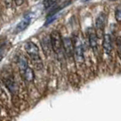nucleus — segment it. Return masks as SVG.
I'll return each instance as SVG.
<instances>
[{"mask_svg":"<svg viewBox=\"0 0 121 121\" xmlns=\"http://www.w3.org/2000/svg\"><path fill=\"white\" fill-rule=\"evenodd\" d=\"M25 49L26 51V53L30 56L32 63L34 65L35 68L36 69H40L42 67V60L39 56V49L36 47L34 43L27 42L25 45Z\"/></svg>","mask_w":121,"mask_h":121,"instance_id":"f257e3e1","label":"nucleus"},{"mask_svg":"<svg viewBox=\"0 0 121 121\" xmlns=\"http://www.w3.org/2000/svg\"><path fill=\"white\" fill-rule=\"evenodd\" d=\"M50 40L52 45V49L57 55H60L63 51V40L58 31H52L50 34Z\"/></svg>","mask_w":121,"mask_h":121,"instance_id":"f03ea898","label":"nucleus"},{"mask_svg":"<svg viewBox=\"0 0 121 121\" xmlns=\"http://www.w3.org/2000/svg\"><path fill=\"white\" fill-rule=\"evenodd\" d=\"M73 44H74V56H75V59L78 64L81 65L84 62V49H83L82 43H81L78 37H76Z\"/></svg>","mask_w":121,"mask_h":121,"instance_id":"7ed1b4c3","label":"nucleus"},{"mask_svg":"<svg viewBox=\"0 0 121 121\" xmlns=\"http://www.w3.org/2000/svg\"><path fill=\"white\" fill-rule=\"evenodd\" d=\"M106 22H107V15L105 13H100L96 19V34L97 38H102L103 35H105L104 31H105Z\"/></svg>","mask_w":121,"mask_h":121,"instance_id":"20e7f679","label":"nucleus"},{"mask_svg":"<svg viewBox=\"0 0 121 121\" xmlns=\"http://www.w3.org/2000/svg\"><path fill=\"white\" fill-rule=\"evenodd\" d=\"M63 48L68 57H72L74 56V44L69 37H64L63 39Z\"/></svg>","mask_w":121,"mask_h":121,"instance_id":"39448f33","label":"nucleus"},{"mask_svg":"<svg viewBox=\"0 0 121 121\" xmlns=\"http://www.w3.org/2000/svg\"><path fill=\"white\" fill-rule=\"evenodd\" d=\"M41 48L44 52V54L47 56H49L52 52V45H51V40L50 36H44L41 39Z\"/></svg>","mask_w":121,"mask_h":121,"instance_id":"423d86ee","label":"nucleus"},{"mask_svg":"<svg viewBox=\"0 0 121 121\" xmlns=\"http://www.w3.org/2000/svg\"><path fill=\"white\" fill-rule=\"evenodd\" d=\"M103 48L107 54L111 53L113 49V45H112V39L109 34H105L103 37Z\"/></svg>","mask_w":121,"mask_h":121,"instance_id":"0eeeda50","label":"nucleus"},{"mask_svg":"<svg viewBox=\"0 0 121 121\" xmlns=\"http://www.w3.org/2000/svg\"><path fill=\"white\" fill-rule=\"evenodd\" d=\"M88 40H89V44L90 47L94 51H97V36L96 34V31L93 29H89L88 30Z\"/></svg>","mask_w":121,"mask_h":121,"instance_id":"6e6552de","label":"nucleus"},{"mask_svg":"<svg viewBox=\"0 0 121 121\" xmlns=\"http://www.w3.org/2000/svg\"><path fill=\"white\" fill-rule=\"evenodd\" d=\"M31 22V17L28 15V16H26L19 23L17 24V26H16V31L17 32H22L24 31L28 26L30 24Z\"/></svg>","mask_w":121,"mask_h":121,"instance_id":"1a4fd4ad","label":"nucleus"},{"mask_svg":"<svg viewBox=\"0 0 121 121\" xmlns=\"http://www.w3.org/2000/svg\"><path fill=\"white\" fill-rule=\"evenodd\" d=\"M5 84H6V87L10 90V92H12L13 94H17V93L18 86L12 78H7V79L5 80Z\"/></svg>","mask_w":121,"mask_h":121,"instance_id":"9d476101","label":"nucleus"},{"mask_svg":"<svg viewBox=\"0 0 121 121\" xmlns=\"http://www.w3.org/2000/svg\"><path fill=\"white\" fill-rule=\"evenodd\" d=\"M23 76H24V78L26 80V81H33L34 78H35V74H34V71L33 69L30 68V67H27L24 72L22 73Z\"/></svg>","mask_w":121,"mask_h":121,"instance_id":"9b49d317","label":"nucleus"},{"mask_svg":"<svg viewBox=\"0 0 121 121\" xmlns=\"http://www.w3.org/2000/svg\"><path fill=\"white\" fill-rule=\"evenodd\" d=\"M18 66H19V68H20V71L21 73H23L28 67V64H27V60H26V58L23 56H21L20 57H19V59H18Z\"/></svg>","mask_w":121,"mask_h":121,"instance_id":"f8f14e48","label":"nucleus"},{"mask_svg":"<svg viewBox=\"0 0 121 121\" xmlns=\"http://www.w3.org/2000/svg\"><path fill=\"white\" fill-rule=\"evenodd\" d=\"M115 17L117 22H121V5H117L116 6Z\"/></svg>","mask_w":121,"mask_h":121,"instance_id":"ddd939ff","label":"nucleus"},{"mask_svg":"<svg viewBox=\"0 0 121 121\" xmlns=\"http://www.w3.org/2000/svg\"><path fill=\"white\" fill-rule=\"evenodd\" d=\"M116 45H117V50L119 56H121V36H117L116 39Z\"/></svg>","mask_w":121,"mask_h":121,"instance_id":"4468645a","label":"nucleus"},{"mask_svg":"<svg viewBox=\"0 0 121 121\" xmlns=\"http://www.w3.org/2000/svg\"><path fill=\"white\" fill-rule=\"evenodd\" d=\"M53 4H54V0H45V1H44V6H45L46 8L51 6Z\"/></svg>","mask_w":121,"mask_h":121,"instance_id":"2eb2a0df","label":"nucleus"},{"mask_svg":"<svg viewBox=\"0 0 121 121\" xmlns=\"http://www.w3.org/2000/svg\"><path fill=\"white\" fill-rule=\"evenodd\" d=\"M15 2H16V4H17V6H21V5L23 4L24 0H15Z\"/></svg>","mask_w":121,"mask_h":121,"instance_id":"dca6fc26","label":"nucleus"},{"mask_svg":"<svg viewBox=\"0 0 121 121\" xmlns=\"http://www.w3.org/2000/svg\"><path fill=\"white\" fill-rule=\"evenodd\" d=\"M2 57H3V56H1V55H0V61L2 60Z\"/></svg>","mask_w":121,"mask_h":121,"instance_id":"f3484780","label":"nucleus"},{"mask_svg":"<svg viewBox=\"0 0 121 121\" xmlns=\"http://www.w3.org/2000/svg\"><path fill=\"white\" fill-rule=\"evenodd\" d=\"M85 1H88V0H85Z\"/></svg>","mask_w":121,"mask_h":121,"instance_id":"a211bd4d","label":"nucleus"}]
</instances>
